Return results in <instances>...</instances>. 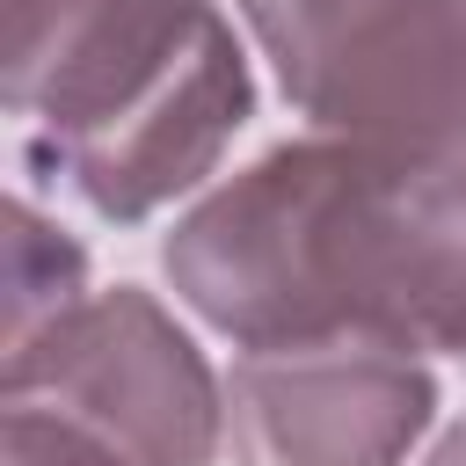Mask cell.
<instances>
[{
    "mask_svg": "<svg viewBox=\"0 0 466 466\" xmlns=\"http://www.w3.org/2000/svg\"><path fill=\"white\" fill-rule=\"evenodd\" d=\"M160 262L175 299L240 350L386 342L466 357V160L313 131L204 189Z\"/></svg>",
    "mask_w": 466,
    "mask_h": 466,
    "instance_id": "obj_1",
    "label": "cell"
},
{
    "mask_svg": "<svg viewBox=\"0 0 466 466\" xmlns=\"http://www.w3.org/2000/svg\"><path fill=\"white\" fill-rule=\"evenodd\" d=\"M0 80L29 160L116 226L197 189L255 116L218 0H7Z\"/></svg>",
    "mask_w": 466,
    "mask_h": 466,
    "instance_id": "obj_2",
    "label": "cell"
},
{
    "mask_svg": "<svg viewBox=\"0 0 466 466\" xmlns=\"http://www.w3.org/2000/svg\"><path fill=\"white\" fill-rule=\"evenodd\" d=\"M284 102L408 160H466V0H233Z\"/></svg>",
    "mask_w": 466,
    "mask_h": 466,
    "instance_id": "obj_3",
    "label": "cell"
},
{
    "mask_svg": "<svg viewBox=\"0 0 466 466\" xmlns=\"http://www.w3.org/2000/svg\"><path fill=\"white\" fill-rule=\"evenodd\" d=\"M0 364L7 400L51 408L124 466H211L226 444V379H211L189 328L138 284L87 291Z\"/></svg>",
    "mask_w": 466,
    "mask_h": 466,
    "instance_id": "obj_4",
    "label": "cell"
},
{
    "mask_svg": "<svg viewBox=\"0 0 466 466\" xmlns=\"http://www.w3.org/2000/svg\"><path fill=\"white\" fill-rule=\"evenodd\" d=\"M430 422V364L386 342L240 350L226 371L233 466H408Z\"/></svg>",
    "mask_w": 466,
    "mask_h": 466,
    "instance_id": "obj_5",
    "label": "cell"
},
{
    "mask_svg": "<svg viewBox=\"0 0 466 466\" xmlns=\"http://www.w3.org/2000/svg\"><path fill=\"white\" fill-rule=\"evenodd\" d=\"M87 299V255L66 226H51L29 197L7 204V350L36 342Z\"/></svg>",
    "mask_w": 466,
    "mask_h": 466,
    "instance_id": "obj_6",
    "label": "cell"
},
{
    "mask_svg": "<svg viewBox=\"0 0 466 466\" xmlns=\"http://www.w3.org/2000/svg\"><path fill=\"white\" fill-rule=\"evenodd\" d=\"M7 466H124L109 444H95L87 430L58 422L51 408L7 400Z\"/></svg>",
    "mask_w": 466,
    "mask_h": 466,
    "instance_id": "obj_7",
    "label": "cell"
},
{
    "mask_svg": "<svg viewBox=\"0 0 466 466\" xmlns=\"http://www.w3.org/2000/svg\"><path fill=\"white\" fill-rule=\"evenodd\" d=\"M422 466H466V422H459V430H444V437H437V451H430Z\"/></svg>",
    "mask_w": 466,
    "mask_h": 466,
    "instance_id": "obj_8",
    "label": "cell"
}]
</instances>
